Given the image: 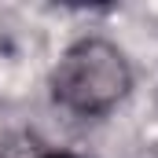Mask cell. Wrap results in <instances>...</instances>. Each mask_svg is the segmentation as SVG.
I'll return each instance as SVG.
<instances>
[{"label": "cell", "mask_w": 158, "mask_h": 158, "mask_svg": "<svg viewBox=\"0 0 158 158\" xmlns=\"http://www.w3.org/2000/svg\"><path fill=\"white\" fill-rule=\"evenodd\" d=\"M132 88V66L114 40L85 37L63 52L52 70V99L81 118L110 114Z\"/></svg>", "instance_id": "cell-1"}, {"label": "cell", "mask_w": 158, "mask_h": 158, "mask_svg": "<svg viewBox=\"0 0 158 158\" xmlns=\"http://www.w3.org/2000/svg\"><path fill=\"white\" fill-rule=\"evenodd\" d=\"M40 158H81V155H66V151H52V155H40Z\"/></svg>", "instance_id": "cell-2"}]
</instances>
